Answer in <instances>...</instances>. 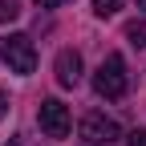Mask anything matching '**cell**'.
Segmentation results:
<instances>
[{
  "label": "cell",
  "mask_w": 146,
  "mask_h": 146,
  "mask_svg": "<svg viewBox=\"0 0 146 146\" xmlns=\"http://www.w3.org/2000/svg\"><path fill=\"white\" fill-rule=\"evenodd\" d=\"M138 8H142V12H146V0H138Z\"/></svg>",
  "instance_id": "7c38bea8"
},
{
  "label": "cell",
  "mask_w": 146,
  "mask_h": 146,
  "mask_svg": "<svg viewBox=\"0 0 146 146\" xmlns=\"http://www.w3.org/2000/svg\"><path fill=\"white\" fill-rule=\"evenodd\" d=\"M118 8H122V0H94V12L102 16V21H106V16H114Z\"/></svg>",
  "instance_id": "ba28073f"
},
{
  "label": "cell",
  "mask_w": 146,
  "mask_h": 146,
  "mask_svg": "<svg viewBox=\"0 0 146 146\" xmlns=\"http://www.w3.org/2000/svg\"><path fill=\"white\" fill-rule=\"evenodd\" d=\"M126 146H146V130H130L126 134Z\"/></svg>",
  "instance_id": "9c48e42d"
},
{
  "label": "cell",
  "mask_w": 146,
  "mask_h": 146,
  "mask_svg": "<svg viewBox=\"0 0 146 146\" xmlns=\"http://www.w3.org/2000/svg\"><path fill=\"white\" fill-rule=\"evenodd\" d=\"M0 61H4L12 73H21V77H29V73L36 69V49L25 33H8L0 36Z\"/></svg>",
  "instance_id": "7a4b0ae2"
},
{
  "label": "cell",
  "mask_w": 146,
  "mask_h": 146,
  "mask_svg": "<svg viewBox=\"0 0 146 146\" xmlns=\"http://www.w3.org/2000/svg\"><path fill=\"white\" fill-rule=\"evenodd\" d=\"M53 69H57V81H61L65 89H73V85L81 81V53H77V49H61L57 61H53Z\"/></svg>",
  "instance_id": "5b68a950"
},
{
  "label": "cell",
  "mask_w": 146,
  "mask_h": 146,
  "mask_svg": "<svg viewBox=\"0 0 146 146\" xmlns=\"http://www.w3.org/2000/svg\"><path fill=\"white\" fill-rule=\"evenodd\" d=\"M16 16H21V0H0V25L16 21Z\"/></svg>",
  "instance_id": "52a82bcc"
},
{
  "label": "cell",
  "mask_w": 146,
  "mask_h": 146,
  "mask_svg": "<svg viewBox=\"0 0 146 146\" xmlns=\"http://www.w3.org/2000/svg\"><path fill=\"white\" fill-rule=\"evenodd\" d=\"M81 138L89 146H114L122 138V126L114 118H106V114H85L81 118Z\"/></svg>",
  "instance_id": "3957f363"
},
{
  "label": "cell",
  "mask_w": 146,
  "mask_h": 146,
  "mask_svg": "<svg viewBox=\"0 0 146 146\" xmlns=\"http://www.w3.org/2000/svg\"><path fill=\"white\" fill-rule=\"evenodd\" d=\"M41 8H57V4H65V0H36Z\"/></svg>",
  "instance_id": "8fae6325"
},
{
  "label": "cell",
  "mask_w": 146,
  "mask_h": 146,
  "mask_svg": "<svg viewBox=\"0 0 146 146\" xmlns=\"http://www.w3.org/2000/svg\"><path fill=\"white\" fill-rule=\"evenodd\" d=\"M94 89H98L106 102L126 98V89H130V77H126V61L118 57V53H110V57L98 65V73H94Z\"/></svg>",
  "instance_id": "6da1fadb"
},
{
  "label": "cell",
  "mask_w": 146,
  "mask_h": 146,
  "mask_svg": "<svg viewBox=\"0 0 146 146\" xmlns=\"http://www.w3.org/2000/svg\"><path fill=\"white\" fill-rule=\"evenodd\" d=\"M36 122H41V130H45L49 138H65V134H69V110H65V102L45 98L41 110H36Z\"/></svg>",
  "instance_id": "277c9868"
},
{
  "label": "cell",
  "mask_w": 146,
  "mask_h": 146,
  "mask_svg": "<svg viewBox=\"0 0 146 146\" xmlns=\"http://www.w3.org/2000/svg\"><path fill=\"white\" fill-rule=\"evenodd\" d=\"M4 114H8V94L0 89V118H4Z\"/></svg>",
  "instance_id": "30bf717a"
},
{
  "label": "cell",
  "mask_w": 146,
  "mask_h": 146,
  "mask_svg": "<svg viewBox=\"0 0 146 146\" xmlns=\"http://www.w3.org/2000/svg\"><path fill=\"white\" fill-rule=\"evenodd\" d=\"M126 41L134 49H146V21H130L126 25Z\"/></svg>",
  "instance_id": "8992f818"
}]
</instances>
